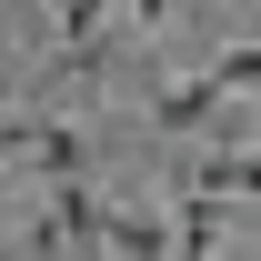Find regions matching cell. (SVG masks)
Listing matches in <instances>:
<instances>
[{
    "label": "cell",
    "instance_id": "obj_1",
    "mask_svg": "<svg viewBox=\"0 0 261 261\" xmlns=\"http://www.w3.org/2000/svg\"><path fill=\"white\" fill-rule=\"evenodd\" d=\"M171 241H181V231H171L161 211H121V201L100 211V251L111 261H171Z\"/></svg>",
    "mask_w": 261,
    "mask_h": 261
},
{
    "label": "cell",
    "instance_id": "obj_2",
    "mask_svg": "<svg viewBox=\"0 0 261 261\" xmlns=\"http://www.w3.org/2000/svg\"><path fill=\"white\" fill-rule=\"evenodd\" d=\"M50 40H61L70 70H100L111 61V10H100V0H61V10H50Z\"/></svg>",
    "mask_w": 261,
    "mask_h": 261
},
{
    "label": "cell",
    "instance_id": "obj_3",
    "mask_svg": "<svg viewBox=\"0 0 261 261\" xmlns=\"http://www.w3.org/2000/svg\"><path fill=\"white\" fill-rule=\"evenodd\" d=\"M221 100H231V91L211 81V70H201V81H171V91L151 100V121H161L171 141H191V151H201V130H211V111H221Z\"/></svg>",
    "mask_w": 261,
    "mask_h": 261
},
{
    "label": "cell",
    "instance_id": "obj_4",
    "mask_svg": "<svg viewBox=\"0 0 261 261\" xmlns=\"http://www.w3.org/2000/svg\"><path fill=\"white\" fill-rule=\"evenodd\" d=\"M100 211H111V201H100L91 181H50V211H40V221L61 231V241H91L100 251Z\"/></svg>",
    "mask_w": 261,
    "mask_h": 261
},
{
    "label": "cell",
    "instance_id": "obj_5",
    "mask_svg": "<svg viewBox=\"0 0 261 261\" xmlns=\"http://www.w3.org/2000/svg\"><path fill=\"white\" fill-rule=\"evenodd\" d=\"M31 171L40 181H91V141L70 121H40V141H31Z\"/></svg>",
    "mask_w": 261,
    "mask_h": 261
},
{
    "label": "cell",
    "instance_id": "obj_6",
    "mask_svg": "<svg viewBox=\"0 0 261 261\" xmlns=\"http://www.w3.org/2000/svg\"><path fill=\"white\" fill-rule=\"evenodd\" d=\"M211 81L221 91H261V40H231L221 61H211Z\"/></svg>",
    "mask_w": 261,
    "mask_h": 261
},
{
    "label": "cell",
    "instance_id": "obj_7",
    "mask_svg": "<svg viewBox=\"0 0 261 261\" xmlns=\"http://www.w3.org/2000/svg\"><path fill=\"white\" fill-rule=\"evenodd\" d=\"M31 141H40V121H31V111H20V121L0 111V161H20V171H31Z\"/></svg>",
    "mask_w": 261,
    "mask_h": 261
},
{
    "label": "cell",
    "instance_id": "obj_8",
    "mask_svg": "<svg viewBox=\"0 0 261 261\" xmlns=\"http://www.w3.org/2000/svg\"><path fill=\"white\" fill-rule=\"evenodd\" d=\"M251 121H261V91H251ZM251 141H261V130H251Z\"/></svg>",
    "mask_w": 261,
    "mask_h": 261
}]
</instances>
